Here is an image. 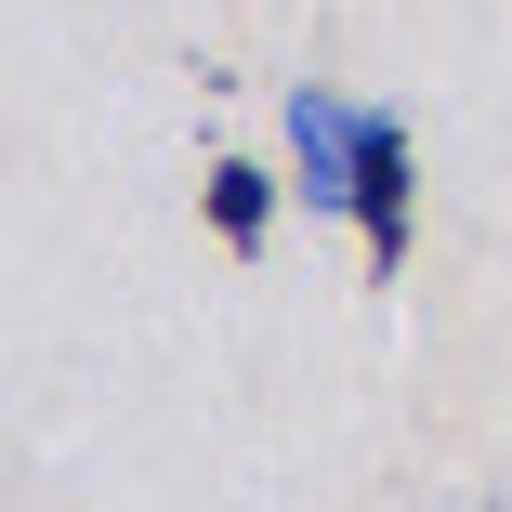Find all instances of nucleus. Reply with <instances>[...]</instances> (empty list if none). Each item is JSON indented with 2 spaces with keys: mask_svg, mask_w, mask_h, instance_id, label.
<instances>
[{
  "mask_svg": "<svg viewBox=\"0 0 512 512\" xmlns=\"http://www.w3.org/2000/svg\"><path fill=\"white\" fill-rule=\"evenodd\" d=\"M263 224H276V171H250V158H211V237L250 263V250H263Z\"/></svg>",
  "mask_w": 512,
  "mask_h": 512,
  "instance_id": "obj_2",
  "label": "nucleus"
},
{
  "mask_svg": "<svg viewBox=\"0 0 512 512\" xmlns=\"http://www.w3.org/2000/svg\"><path fill=\"white\" fill-rule=\"evenodd\" d=\"M289 197L302 211L355 224V263L394 276L407 224H421V158H407V119L342 106V92H289Z\"/></svg>",
  "mask_w": 512,
  "mask_h": 512,
  "instance_id": "obj_1",
  "label": "nucleus"
}]
</instances>
